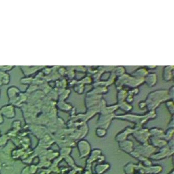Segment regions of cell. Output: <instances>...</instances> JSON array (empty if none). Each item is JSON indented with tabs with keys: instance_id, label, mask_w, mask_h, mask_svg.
<instances>
[{
	"instance_id": "obj_2",
	"label": "cell",
	"mask_w": 174,
	"mask_h": 174,
	"mask_svg": "<svg viewBox=\"0 0 174 174\" xmlns=\"http://www.w3.org/2000/svg\"><path fill=\"white\" fill-rule=\"evenodd\" d=\"M20 89L15 86H11L7 88V95L9 100L16 98L17 96L20 94Z\"/></svg>"
},
{
	"instance_id": "obj_6",
	"label": "cell",
	"mask_w": 174,
	"mask_h": 174,
	"mask_svg": "<svg viewBox=\"0 0 174 174\" xmlns=\"http://www.w3.org/2000/svg\"><path fill=\"white\" fill-rule=\"evenodd\" d=\"M1 89L0 88V97H1Z\"/></svg>"
},
{
	"instance_id": "obj_1",
	"label": "cell",
	"mask_w": 174,
	"mask_h": 174,
	"mask_svg": "<svg viewBox=\"0 0 174 174\" xmlns=\"http://www.w3.org/2000/svg\"><path fill=\"white\" fill-rule=\"evenodd\" d=\"M0 110L2 113L3 115L8 118H14L16 115L15 108L12 104H7L3 106L0 109Z\"/></svg>"
},
{
	"instance_id": "obj_5",
	"label": "cell",
	"mask_w": 174,
	"mask_h": 174,
	"mask_svg": "<svg viewBox=\"0 0 174 174\" xmlns=\"http://www.w3.org/2000/svg\"><path fill=\"white\" fill-rule=\"evenodd\" d=\"M2 113L0 110V124H1L3 122V118Z\"/></svg>"
},
{
	"instance_id": "obj_4",
	"label": "cell",
	"mask_w": 174,
	"mask_h": 174,
	"mask_svg": "<svg viewBox=\"0 0 174 174\" xmlns=\"http://www.w3.org/2000/svg\"><path fill=\"white\" fill-rule=\"evenodd\" d=\"M14 66H0V71L3 72H7L8 71L12 70Z\"/></svg>"
},
{
	"instance_id": "obj_3",
	"label": "cell",
	"mask_w": 174,
	"mask_h": 174,
	"mask_svg": "<svg viewBox=\"0 0 174 174\" xmlns=\"http://www.w3.org/2000/svg\"><path fill=\"white\" fill-rule=\"evenodd\" d=\"M43 67L41 66H22L21 68L23 72L26 76H29L30 75L36 72L38 70L41 69Z\"/></svg>"
}]
</instances>
